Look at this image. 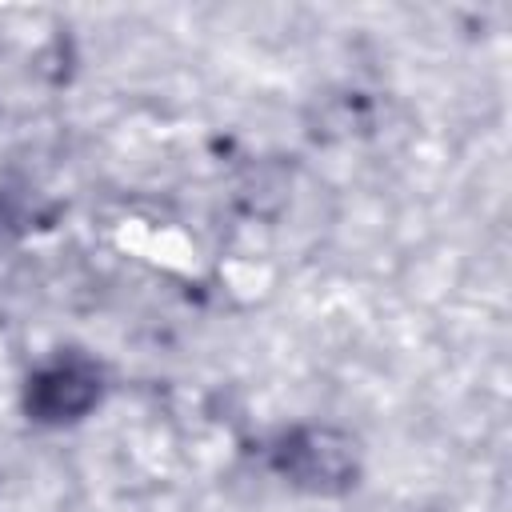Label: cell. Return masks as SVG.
<instances>
[{"label":"cell","instance_id":"1","mask_svg":"<svg viewBox=\"0 0 512 512\" xmlns=\"http://www.w3.org/2000/svg\"><path fill=\"white\" fill-rule=\"evenodd\" d=\"M272 468L300 492L316 496H340L360 476V452L356 440L336 428H292L272 448Z\"/></svg>","mask_w":512,"mask_h":512},{"label":"cell","instance_id":"2","mask_svg":"<svg viewBox=\"0 0 512 512\" xmlns=\"http://www.w3.org/2000/svg\"><path fill=\"white\" fill-rule=\"evenodd\" d=\"M104 392L100 368L84 352H60L24 384V412L36 424H72L96 408Z\"/></svg>","mask_w":512,"mask_h":512}]
</instances>
